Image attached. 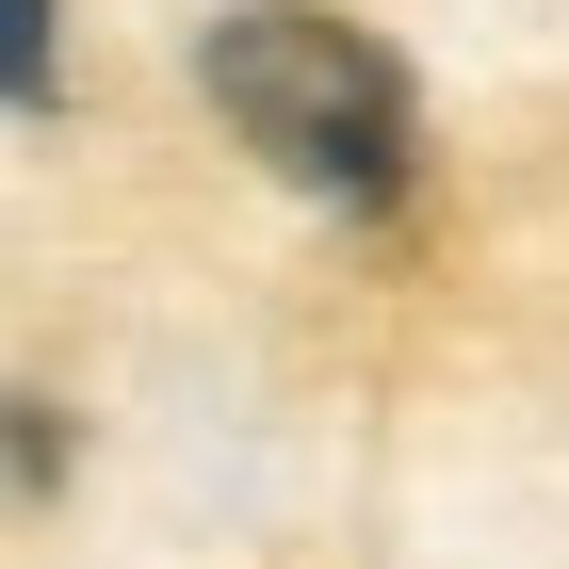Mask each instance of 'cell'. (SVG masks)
I'll use <instances>...</instances> for the list:
<instances>
[{
	"mask_svg": "<svg viewBox=\"0 0 569 569\" xmlns=\"http://www.w3.org/2000/svg\"><path fill=\"white\" fill-rule=\"evenodd\" d=\"M212 114L261 163H293L326 212L391 228L407 196H423V98H407V66L358 17H326V0H244L212 33Z\"/></svg>",
	"mask_w": 569,
	"mask_h": 569,
	"instance_id": "1",
	"label": "cell"
},
{
	"mask_svg": "<svg viewBox=\"0 0 569 569\" xmlns=\"http://www.w3.org/2000/svg\"><path fill=\"white\" fill-rule=\"evenodd\" d=\"M49 17H66V0H0V114H49V98H66V49H49Z\"/></svg>",
	"mask_w": 569,
	"mask_h": 569,
	"instance_id": "2",
	"label": "cell"
},
{
	"mask_svg": "<svg viewBox=\"0 0 569 569\" xmlns=\"http://www.w3.org/2000/svg\"><path fill=\"white\" fill-rule=\"evenodd\" d=\"M0 472H33V488L66 472V439H49V407H17V391H0Z\"/></svg>",
	"mask_w": 569,
	"mask_h": 569,
	"instance_id": "3",
	"label": "cell"
}]
</instances>
